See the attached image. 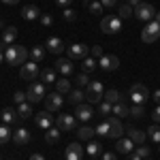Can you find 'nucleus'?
I'll list each match as a JSON object with an SVG mask.
<instances>
[{"label":"nucleus","instance_id":"1","mask_svg":"<svg viewBox=\"0 0 160 160\" xmlns=\"http://www.w3.org/2000/svg\"><path fill=\"white\" fill-rule=\"evenodd\" d=\"M28 56H30V51L24 45H13V47H7V51H4V60L11 66H24L28 62Z\"/></svg>","mask_w":160,"mask_h":160},{"label":"nucleus","instance_id":"2","mask_svg":"<svg viewBox=\"0 0 160 160\" xmlns=\"http://www.w3.org/2000/svg\"><path fill=\"white\" fill-rule=\"evenodd\" d=\"M100 30L105 34H118V32H122V19L118 15H105L100 19Z\"/></svg>","mask_w":160,"mask_h":160},{"label":"nucleus","instance_id":"3","mask_svg":"<svg viewBox=\"0 0 160 160\" xmlns=\"http://www.w3.org/2000/svg\"><path fill=\"white\" fill-rule=\"evenodd\" d=\"M86 100L90 105H96V102H102L105 100V90H102V83L100 81H90V86L86 90Z\"/></svg>","mask_w":160,"mask_h":160},{"label":"nucleus","instance_id":"4","mask_svg":"<svg viewBox=\"0 0 160 160\" xmlns=\"http://www.w3.org/2000/svg\"><path fill=\"white\" fill-rule=\"evenodd\" d=\"M128 98L132 100L135 105H145L149 100V90L143 83H135V86H130V90H128Z\"/></svg>","mask_w":160,"mask_h":160},{"label":"nucleus","instance_id":"5","mask_svg":"<svg viewBox=\"0 0 160 160\" xmlns=\"http://www.w3.org/2000/svg\"><path fill=\"white\" fill-rule=\"evenodd\" d=\"M141 38H143V43H156L160 38V24L158 22H148V26L143 28V32H141Z\"/></svg>","mask_w":160,"mask_h":160},{"label":"nucleus","instance_id":"6","mask_svg":"<svg viewBox=\"0 0 160 160\" xmlns=\"http://www.w3.org/2000/svg\"><path fill=\"white\" fill-rule=\"evenodd\" d=\"M154 15H156V9L149 2H141L139 7H135V17L139 22H152Z\"/></svg>","mask_w":160,"mask_h":160},{"label":"nucleus","instance_id":"7","mask_svg":"<svg viewBox=\"0 0 160 160\" xmlns=\"http://www.w3.org/2000/svg\"><path fill=\"white\" fill-rule=\"evenodd\" d=\"M19 77L24 79V81H34L37 77H41V71H38V66H37V62L34 60H28L22 66V71H19Z\"/></svg>","mask_w":160,"mask_h":160},{"label":"nucleus","instance_id":"8","mask_svg":"<svg viewBox=\"0 0 160 160\" xmlns=\"http://www.w3.org/2000/svg\"><path fill=\"white\" fill-rule=\"evenodd\" d=\"M26 96H28L30 102H41V100H45V96H47V94H45V86H43V83H30Z\"/></svg>","mask_w":160,"mask_h":160},{"label":"nucleus","instance_id":"9","mask_svg":"<svg viewBox=\"0 0 160 160\" xmlns=\"http://www.w3.org/2000/svg\"><path fill=\"white\" fill-rule=\"evenodd\" d=\"M88 53H90V47L83 45V43H73L68 47V58L71 60H83V58H88Z\"/></svg>","mask_w":160,"mask_h":160},{"label":"nucleus","instance_id":"10","mask_svg":"<svg viewBox=\"0 0 160 160\" xmlns=\"http://www.w3.org/2000/svg\"><path fill=\"white\" fill-rule=\"evenodd\" d=\"M75 124H77V118L71 115V113H60V115H58V128L64 130V132L75 130Z\"/></svg>","mask_w":160,"mask_h":160},{"label":"nucleus","instance_id":"11","mask_svg":"<svg viewBox=\"0 0 160 160\" xmlns=\"http://www.w3.org/2000/svg\"><path fill=\"white\" fill-rule=\"evenodd\" d=\"M34 122H37L38 128H43V130H49L51 124H53V115H51V111H41V113H37L34 115Z\"/></svg>","mask_w":160,"mask_h":160},{"label":"nucleus","instance_id":"12","mask_svg":"<svg viewBox=\"0 0 160 160\" xmlns=\"http://www.w3.org/2000/svg\"><path fill=\"white\" fill-rule=\"evenodd\" d=\"M62 102H64L62 94L60 92H53V94H49V96H45V109L47 111H58L62 107Z\"/></svg>","mask_w":160,"mask_h":160},{"label":"nucleus","instance_id":"13","mask_svg":"<svg viewBox=\"0 0 160 160\" xmlns=\"http://www.w3.org/2000/svg\"><path fill=\"white\" fill-rule=\"evenodd\" d=\"M92 115H94L92 105H77V109H75V118H77L79 122H90Z\"/></svg>","mask_w":160,"mask_h":160},{"label":"nucleus","instance_id":"14","mask_svg":"<svg viewBox=\"0 0 160 160\" xmlns=\"http://www.w3.org/2000/svg\"><path fill=\"white\" fill-rule=\"evenodd\" d=\"M98 66L102 71H115L120 66V58L118 56H102L98 60Z\"/></svg>","mask_w":160,"mask_h":160},{"label":"nucleus","instance_id":"15","mask_svg":"<svg viewBox=\"0 0 160 160\" xmlns=\"http://www.w3.org/2000/svg\"><path fill=\"white\" fill-rule=\"evenodd\" d=\"M107 122H109V137L111 139H120L124 132V126L120 122V118H109Z\"/></svg>","mask_w":160,"mask_h":160},{"label":"nucleus","instance_id":"16","mask_svg":"<svg viewBox=\"0 0 160 160\" xmlns=\"http://www.w3.org/2000/svg\"><path fill=\"white\" fill-rule=\"evenodd\" d=\"M83 154H86V149L81 148L79 143H71V145L66 148V160H81Z\"/></svg>","mask_w":160,"mask_h":160},{"label":"nucleus","instance_id":"17","mask_svg":"<svg viewBox=\"0 0 160 160\" xmlns=\"http://www.w3.org/2000/svg\"><path fill=\"white\" fill-rule=\"evenodd\" d=\"M56 71H58V73H62L64 77H66V75H71V73L75 71V66H73V62H71V60H66V58H60V60L56 62Z\"/></svg>","mask_w":160,"mask_h":160},{"label":"nucleus","instance_id":"18","mask_svg":"<svg viewBox=\"0 0 160 160\" xmlns=\"http://www.w3.org/2000/svg\"><path fill=\"white\" fill-rule=\"evenodd\" d=\"M22 17H24V19H30V22H32V19H38V17H41V9L34 7V4H26L24 9H22Z\"/></svg>","mask_w":160,"mask_h":160},{"label":"nucleus","instance_id":"19","mask_svg":"<svg viewBox=\"0 0 160 160\" xmlns=\"http://www.w3.org/2000/svg\"><path fill=\"white\" fill-rule=\"evenodd\" d=\"M132 148H135V143H132V139H128V137H126V139H118V143H115V149H118L120 154H126V156L132 152Z\"/></svg>","mask_w":160,"mask_h":160},{"label":"nucleus","instance_id":"20","mask_svg":"<svg viewBox=\"0 0 160 160\" xmlns=\"http://www.w3.org/2000/svg\"><path fill=\"white\" fill-rule=\"evenodd\" d=\"M47 51H51V53H56V56H60L62 51H64V43H62L58 37H51L49 41H47Z\"/></svg>","mask_w":160,"mask_h":160},{"label":"nucleus","instance_id":"21","mask_svg":"<svg viewBox=\"0 0 160 160\" xmlns=\"http://www.w3.org/2000/svg\"><path fill=\"white\" fill-rule=\"evenodd\" d=\"M113 115H115V118H126V115H130V107L126 105V98H122L120 102L113 105Z\"/></svg>","mask_w":160,"mask_h":160},{"label":"nucleus","instance_id":"22","mask_svg":"<svg viewBox=\"0 0 160 160\" xmlns=\"http://www.w3.org/2000/svg\"><path fill=\"white\" fill-rule=\"evenodd\" d=\"M126 135H128V139H132V143L143 145V141H145L148 132H143V130H139V128H128V130H126Z\"/></svg>","mask_w":160,"mask_h":160},{"label":"nucleus","instance_id":"23","mask_svg":"<svg viewBox=\"0 0 160 160\" xmlns=\"http://www.w3.org/2000/svg\"><path fill=\"white\" fill-rule=\"evenodd\" d=\"M15 38H17V28H15V26H9V28L2 30V43H4L7 47L11 45Z\"/></svg>","mask_w":160,"mask_h":160},{"label":"nucleus","instance_id":"24","mask_svg":"<svg viewBox=\"0 0 160 160\" xmlns=\"http://www.w3.org/2000/svg\"><path fill=\"white\" fill-rule=\"evenodd\" d=\"M13 141H15L17 145H26V143L30 141V130H26V128L15 130V132H13Z\"/></svg>","mask_w":160,"mask_h":160},{"label":"nucleus","instance_id":"25","mask_svg":"<svg viewBox=\"0 0 160 160\" xmlns=\"http://www.w3.org/2000/svg\"><path fill=\"white\" fill-rule=\"evenodd\" d=\"M41 81L47 83V86L56 83V81H58V79H56V68H45V71H41Z\"/></svg>","mask_w":160,"mask_h":160},{"label":"nucleus","instance_id":"26","mask_svg":"<svg viewBox=\"0 0 160 160\" xmlns=\"http://www.w3.org/2000/svg\"><path fill=\"white\" fill-rule=\"evenodd\" d=\"M118 17L120 19H128V17H135V9L130 7V4H120V9H118Z\"/></svg>","mask_w":160,"mask_h":160},{"label":"nucleus","instance_id":"27","mask_svg":"<svg viewBox=\"0 0 160 160\" xmlns=\"http://www.w3.org/2000/svg\"><path fill=\"white\" fill-rule=\"evenodd\" d=\"M77 135H79V139H83V141H92V137L96 135V130H94L92 126H81V128L77 130Z\"/></svg>","mask_w":160,"mask_h":160},{"label":"nucleus","instance_id":"28","mask_svg":"<svg viewBox=\"0 0 160 160\" xmlns=\"http://www.w3.org/2000/svg\"><path fill=\"white\" fill-rule=\"evenodd\" d=\"M17 120H22L17 111H13V109H4L2 111V122L4 124H13V122H17Z\"/></svg>","mask_w":160,"mask_h":160},{"label":"nucleus","instance_id":"29","mask_svg":"<svg viewBox=\"0 0 160 160\" xmlns=\"http://www.w3.org/2000/svg\"><path fill=\"white\" fill-rule=\"evenodd\" d=\"M17 113H19V118H22V120H28V118H32V115H34L30 102H22V105L17 107Z\"/></svg>","mask_w":160,"mask_h":160},{"label":"nucleus","instance_id":"30","mask_svg":"<svg viewBox=\"0 0 160 160\" xmlns=\"http://www.w3.org/2000/svg\"><path fill=\"white\" fill-rule=\"evenodd\" d=\"M83 98H86V94H83L81 90H71V92H68V102H71V105H81Z\"/></svg>","mask_w":160,"mask_h":160},{"label":"nucleus","instance_id":"31","mask_svg":"<svg viewBox=\"0 0 160 160\" xmlns=\"http://www.w3.org/2000/svg\"><path fill=\"white\" fill-rule=\"evenodd\" d=\"M86 152L90 154V158H94V156H98L100 152H102V145H100L98 141H90L88 148H86Z\"/></svg>","mask_w":160,"mask_h":160},{"label":"nucleus","instance_id":"32","mask_svg":"<svg viewBox=\"0 0 160 160\" xmlns=\"http://www.w3.org/2000/svg\"><path fill=\"white\" fill-rule=\"evenodd\" d=\"M60 128H49L47 132H45V141L49 143V145H53V143H58L60 141V132H58Z\"/></svg>","mask_w":160,"mask_h":160},{"label":"nucleus","instance_id":"33","mask_svg":"<svg viewBox=\"0 0 160 160\" xmlns=\"http://www.w3.org/2000/svg\"><path fill=\"white\" fill-rule=\"evenodd\" d=\"M13 139V132L9 130V124H2L0 126V145H4L7 141H11Z\"/></svg>","mask_w":160,"mask_h":160},{"label":"nucleus","instance_id":"34","mask_svg":"<svg viewBox=\"0 0 160 160\" xmlns=\"http://www.w3.org/2000/svg\"><path fill=\"white\" fill-rule=\"evenodd\" d=\"M145 132H148V137L154 141V143H160V126H158V124H152Z\"/></svg>","mask_w":160,"mask_h":160},{"label":"nucleus","instance_id":"35","mask_svg":"<svg viewBox=\"0 0 160 160\" xmlns=\"http://www.w3.org/2000/svg\"><path fill=\"white\" fill-rule=\"evenodd\" d=\"M56 88H58L60 94H68V92H71V81H68L66 77H62V79L56 81Z\"/></svg>","mask_w":160,"mask_h":160},{"label":"nucleus","instance_id":"36","mask_svg":"<svg viewBox=\"0 0 160 160\" xmlns=\"http://www.w3.org/2000/svg\"><path fill=\"white\" fill-rule=\"evenodd\" d=\"M30 58H32L34 62L43 60V58H45V47H41V45H37V47H32V49H30Z\"/></svg>","mask_w":160,"mask_h":160},{"label":"nucleus","instance_id":"37","mask_svg":"<svg viewBox=\"0 0 160 160\" xmlns=\"http://www.w3.org/2000/svg\"><path fill=\"white\" fill-rule=\"evenodd\" d=\"M105 100L111 102V105H115V102H120L122 96H120V92L118 90H109V92H105Z\"/></svg>","mask_w":160,"mask_h":160},{"label":"nucleus","instance_id":"38","mask_svg":"<svg viewBox=\"0 0 160 160\" xmlns=\"http://www.w3.org/2000/svg\"><path fill=\"white\" fill-rule=\"evenodd\" d=\"M96 66H98V62L94 60V58H83V64H81L83 73H90V71H94Z\"/></svg>","mask_w":160,"mask_h":160},{"label":"nucleus","instance_id":"39","mask_svg":"<svg viewBox=\"0 0 160 160\" xmlns=\"http://www.w3.org/2000/svg\"><path fill=\"white\" fill-rule=\"evenodd\" d=\"M98 113H100V115H105V118H107V115H111V113H113V105H111V102H107V100H102V102L98 105Z\"/></svg>","mask_w":160,"mask_h":160},{"label":"nucleus","instance_id":"40","mask_svg":"<svg viewBox=\"0 0 160 160\" xmlns=\"http://www.w3.org/2000/svg\"><path fill=\"white\" fill-rule=\"evenodd\" d=\"M94 130H96V135H100V137H109V122H107V120L100 122Z\"/></svg>","mask_w":160,"mask_h":160},{"label":"nucleus","instance_id":"41","mask_svg":"<svg viewBox=\"0 0 160 160\" xmlns=\"http://www.w3.org/2000/svg\"><path fill=\"white\" fill-rule=\"evenodd\" d=\"M102 11H105V7H102L100 2H96V0L90 2V13H92V15H100Z\"/></svg>","mask_w":160,"mask_h":160},{"label":"nucleus","instance_id":"42","mask_svg":"<svg viewBox=\"0 0 160 160\" xmlns=\"http://www.w3.org/2000/svg\"><path fill=\"white\" fill-rule=\"evenodd\" d=\"M130 115H132V118H143V115H145L143 105H132V107H130Z\"/></svg>","mask_w":160,"mask_h":160},{"label":"nucleus","instance_id":"43","mask_svg":"<svg viewBox=\"0 0 160 160\" xmlns=\"http://www.w3.org/2000/svg\"><path fill=\"white\" fill-rule=\"evenodd\" d=\"M75 83H77V86H90V79H88V73H81V75H77V77H75Z\"/></svg>","mask_w":160,"mask_h":160},{"label":"nucleus","instance_id":"44","mask_svg":"<svg viewBox=\"0 0 160 160\" xmlns=\"http://www.w3.org/2000/svg\"><path fill=\"white\" fill-rule=\"evenodd\" d=\"M62 17H64L66 22H71V24H73L75 19H77V13H75L73 9H64V13H62Z\"/></svg>","mask_w":160,"mask_h":160},{"label":"nucleus","instance_id":"45","mask_svg":"<svg viewBox=\"0 0 160 160\" xmlns=\"http://www.w3.org/2000/svg\"><path fill=\"white\" fill-rule=\"evenodd\" d=\"M149 152H152V149H149L148 145H139V148L135 149V154H139L141 158H149Z\"/></svg>","mask_w":160,"mask_h":160},{"label":"nucleus","instance_id":"46","mask_svg":"<svg viewBox=\"0 0 160 160\" xmlns=\"http://www.w3.org/2000/svg\"><path fill=\"white\" fill-rule=\"evenodd\" d=\"M38 19H41V24L45 26V28H49V26L53 24V19H51V15H47V13H43V15H41Z\"/></svg>","mask_w":160,"mask_h":160},{"label":"nucleus","instance_id":"47","mask_svg":"<svg viewBox=\"0 0 160 160\" xmlns=\"http://www.w3.org/2000/svg\"><path fill=\"white\" fill-rule=\"evenodd\" d=\"M26 98H28V96H26L24 92H15V94H13V100H15L17 105H22V102H26Z\"/></svg>","mask_w":160,"mask_h":160},{"label":"nucleus","instance_id":"48","mask_svg":"<svg viewBox=\"0 0 160 160\" xmlns=\"http://www.w3.org/2000/svg\"><path fill=\"white\" fill-rule=\"evenodd\" d=\"M102 56H105V53H102V47H100V45H94V47H92V58H102Z\"/></svg>","mask_w":160,"mask_h":160},{"label":"nucleus","instance_id":"49","mask_svg":"<svg viewBox=\"0 0 160 160\" xmlns=\"http://www.w3.org/2000/svg\"><path fill=\"white\" fill-rule=\"evenodd\" d=\"M152 118H154V124H160V105L154 109V113H152Z\"/></svg>","mask_w":160,"mask_h":160},{"label":"nucleus","instance_id":"50","mask_svg":"<svg viewBox=\"0 0 160 160\" xmlns=\"http://www.w3.org/2000/svg\"><path fill=\"white\" fill-rule=\"evenodd\" d=\"M102 160H118V156L111 154V152H105V154H102Z\"/></svg>","mask_w":160,"mask_h":160},{"label":"nucleus","instance_id":"51","mask_svg":"<svg viewBox=\"0 0 160 160\" xmlns=\"http://www.w3.org/2000/svg\"><path fill=\"white\" fill-rule=\"evenodd\" d=\"M115 2H118V0H100V4H102V7H115Z\"/></svg>","mask_w":160,"mask_h":160},{"label":"nucleus","instance_id":"52","mask_svg":"<svg viewBox=\"0 0 160 160\" xmlns=\"http://www.w3.org/2000/svg\"><path fill=\"white\" fill-rule=\"evenodd\" d=\"M126 4H130V7L135 9V7H139V4H141V0H126Z\"/></svg>","mask_w":160,"mask_h":160},{"label":"nucleus","instance_id":"53","mask_svg":"<svg viewBox=\"0 0 160 160\" xmlns=\"http://www.w3.org/2000/svg\"><path fill=\"white\" fill-rule=\"evenodd\" d=\"M56 4H58V7H68L71 0H56Z\"/></svg>","mask_w":160,"mask_h":160},{"label":"nucleus","instance_id":"54","mask_svg":"<svg viewBox=\"0 0 160 160\" xmlns=\"http://www.w3.org/2000/svg\"><path fill=\"white\" fill-rule=\"evenodd\" d=\"M128 160H143V158H141L139 154H132V152H130V154H128Z\"/></svg>","mask_w":160,"mask_h":160},{"label":"nucleus","instance_id":"55","mask_svg":"<svg viewBox=\"0 0 160 160\" xmlns=\"http://www.w3.org/2000/svg\"><path fill=\"white\" fill-rule=\"evenodd\" d=\"M152 98H154V100H156V102H158V105H160V90H156V92L152 94Z\"/></svg>","mask_w":160,"mask_h":160},{"label":"nucleus","instance_id":"56","mask_svg":"<svg viewBox=\"0 0 160 160\" xmlns=\"http://www.w3.org/2000/svg\"><path fill=\"white\" fill-rule=\"evenodd\" d=\"M30 160H45V158H43L41 154H32V156H30Z\"/></svg>","mask_w":160,"mask_h":160},{"label":"nucleus","instance_id":"57","mask_svg":"<svg viewBox=\"0 0 160 160\" xmlns=\"http://www.w3.org/2000/svg\"><path fill=\"white\" fill-rule=\"evenodd\" d=\"M2 2H4V4H17L19 0H2Z\"/></svg>","mask_w":160,"mask_h":160},{"label":"nucleus","instance_id":"58","mask_svg":"<svg viewBox=\"0 0 160 160\" xmlns=\"http://www.w3.org/2000/svg\"><path fill=\"white\" fill-rule=\"evenodd\" d=\"M154 22H158V24H160V11H156V15H154Z\"/></svg>","mask_w":160,"mask_h":160},{"label":"nucleus","instance_id":"59","mask_svg":"<svg viewBox=\"0 0 160 160\" xmlns=\"http://www.w3.org/2000/svg\"><path fill=\"white\" fill-rule=\"evenodd\" d=\"M2 62H4V51L0 49V64H2Z\"/></svg>","mask_w":160,"mask_h":160},{"label":"nucleus","instance_id":"60","mask_svg":"<svg viewBox=\"0 0 160 160\" xmlns=\"http://www.w3.org/2000/svg\"><path fill=\"white\" fill-rule=\"evenodd\" d=\"M0 30H4V24H2V19H0Z\"/></svg>","mask_w":160,"mask_h":160},{"label":"nucleus","instance_id":"61","mask_svg":"<svg viewBox=\"0 0 160 160\" xmlns=\"http://www.w3.org/2000/svg\"><path fill=\"white\" fill-rule=\"evenodd\" d=\"M83 2H92V0H83Z\"/></svg>","mask_w":160,"mask_h":160},{"label":"nucleus","instance_id":"62","mask_svg":"<svg viewBox=\"0 0 160 160\" xmlns=\"http://www.w3.org/2000/svg\"><path fill=\"white\" fill-rule=\"evenodd\" d=\"M143 160H152V158H143Z\"/></svg>","mask_w":160,"mask_h":160},{"label":"nucleus","instance_id":"63","mask_svg":"<svg viewBox=\"0 0 160 160\" xmlns=\"http://www.w3.org/2000/svg\"><path fill=\"white\" fill-rule=\"evenodd\" d=\"M90 160H94V158H90Z\"/></svg>","mask_w":160,"mask_h":160}]
</instances>
